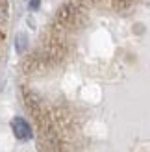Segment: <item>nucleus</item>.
Wrapping results in <instances>:
<instances>
[{
  "label": "nucleus",
  "mask_w": 150,
  "mask_h": 152,
  "mask_svg": "<svg viewBox=\"0 0 150 152\" xmlns=\"http://www.w3.org/2000/svg\"><path fill=\"white\" fill-rule=\"evenodd\" d=\"M0 19H7V0H0Z\"/></svg>",
  "instance_id": "nucleus-4"
},
{
  "label": "nucleus",
  "mask_w": 150,
  "mask_h": 152,
  "mask_svg": "<svg viewBox=\"0 0 150 152\" xmlns=\"http://www.w3.org/2000/svg\"><path fill=\"white\" fill-rule=\"evenodd\" d=\"M76 13H78V7L76 6H72V4H65V6H61L59 7V11H58V15H56V19H58V22L59 24H71V22L76 19Z\"/></svg>",
  "instance_id": "nucleus-2"
},
{
  "label": "nucleus",
  "mask_w": 150,
  "mask_h": 152,
  "mask_svg": "<svg viewBox=\"0 0 150 152\" xmlns=\"http://www.w3.org/2000/svg\"><path fill=\"white\" fill-rule=\"evenodd\" d=\"M11 130L15 134V137L20 139V141H28V139H32V126H30L26 123V119H22V117H15L11 121Z\"/></svg>",
  "instance_id": "nucleus-1"
},
{
  "label": "nucleus",
  "mask_w": 150,
  "mask_h": 152,
  "mask_svg": "<svg viewBox=\"0 0 150 152\" xmlns=\"http://www.w3.org/2000/svg\"><path fill=\"white\" fill-rule=\"evenodd\" d=\"M15 47H17V52H26V47H28V39L24 34H19L17 35V41H15Z\"/></svg>",
  "instance_id": "nucleus-3"
},
{
  "label": "nucleus",
  "mask_w": 150,
  "mask_h": 152,
  "mask_svg": "<svg viewBox=\"0 0 150 152\" xmlns=\"http://www.w3.org/2000/svg\"><path fill=\"white\" fill-rule=\"evenodd\" d=\"M41 6V0H30V10H37Z\"/></svg>",
  "instance_id": "nucleus-5"
}]
</instances>
